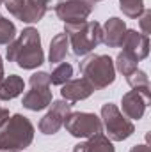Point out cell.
I'll use <instances>...</instances> for the list:
<instances>
[{
	"mask_svg": "<svg viewBox=\"0 0 151 152\" xmlns=\"http://www.w3.org/2000/svg\"><path fill=\"white\" fill-rule=\"evenodd\" d=\"M68 48H70V41L64 32L53 36L50 41V53H48L50 64H61L68 55Z\"/></svg>",
	"mask_w": 151,
	"mask_h": 152,
	"instance_id": "cell-17",
	"label": "cell"
},
{
	"mask_svg": "<svg viewBox=\"0 0 151 152\" xmlns=\"http://www.w3.org/2000/svg\"><path fill=\"white\" fill-rule=\"evenodd\" d=\"M139 25H141L142 34L150 36L151 34V11L150 9H144V12L139 16Z\"/></svg>",
	"mask_w": 151,
	"mask_h": 152,
	"instance_id": "cell-23",
	"label": "cell"
},
{
	"mask_svg": "<svg viewBox=\"0 0 151 152\" xmlns=\"http://www.w3.org/2000/svg\"><path fill=\"white\" fill-rule=\"evenodd\" d=\"M93 92H94V88H93V85L85 78H75V80H68L62 85L61 96H62L64 101H68V103L73 104V103L87 99Z\"/></svg>",
	"mask_w": 151,
	"mask_h": 152,
	"instance_id": "cell-13",
	"label": "cell"
},
{
	"mask_svg": "<svg viewBox=\"0 0 151 152\" xmlns=\"http://www.w3.org/2000/svg\"><path fill=\"white\" fill-rule=\"evenodd\" d=\"M73 152H115V149H114L112 142L105 134L98 133V134L87 138V142L75 145Z\"/></svg>",
	"mask_w": 151,
	"mask_h": 152,
	"instance_id": "cell-15",
	"label": "cell"
},
{
	"mask_svg": "<svg viewBox=\"0 0 151 152\" xmlns=\"http://www.w3.org/2000/svg\"><path fill=\"white\" fill-rule=\"evenodd\" d=\"M137 60L135 58H132L128 53H124V51H121L117 57H115V62H114V67L121 73L123 76H128L132 75L135 69H137Z\"/></svg>",
	"mask_w": 151,
	"mask_h": 152,
	"instance_id": "cell-20",
	"label": "cell"
},
{
	"mask_svg": "<svg viewBox=\"0 0 151 152\" xmlns=\"http://www.w3.org/2000/svg\"><path fill=\"white\" fill-rule=\"evenodd\" d=\"M9 62H16L21 69H36L44 62V53L41 48V36L34 27L23 28V32L7 44L5 53Z\"/></svg>",
	"mask_w": 151,
	"mask_h": 152,
	"instance_id": "cell-1",
	"label": "cell"
},
{
	"mask_svg": "<svg viewBox=\"0 0 151 152\" xmlns=\"http://www.w3.org/2000/svg\"><path fill=\"white\" fill-rule=\"evenodd\" d=\"M30 90L23 96V108L30 112H41L52 104V90H50V75L44 71L34 73L29 80Z\"/></svg>",
	"mask_w": 151,
	"mask_h": 152,
	"instance_id": "cell-6",
	"label": "cell"
},
{
	"mask_svg": "<svg viewBox=\"0 0 151 152\" xmlns=\"http://www.w3.org/2000/svg\"><path fill=\"white\" fill-rule=\"evenodd\" d=\"M4 152H20V151H4Z\"/></svg>",
	"mask_w": 151,
	"mask_h": 152,
	"instance_id": "cell-29",
	"label": "cell"
},
{
	"mask_svg": "<svg viewBox=\"0 0 151 152\" xmlns=\"http://www.w3.org/2000/svg\"><path fill=\"white\" fill-rule=\"evenodd\" d=\"M66 131L75 138H91L101 133V118L89 112H71L64 122Z\"/></svg>",
	"mask_w": 151,
	"mask_h": 152,
	"instance_id": "cell-7",
	"label": "cell"
},
{
	"mask_svg": "<svg viewBox=\"0 0 151 152\" xmlns=\"http://www.w3.org/2000/svg\"><path fill=\"white\" fill-rule=\"evenodd\" d=\"M71 76H73V66L68 64V62H61V64H57V67L52 71V75H50V83L62 87L68 80H71Z\"/></svg>",
	"mask_w": 151,
	"mask_h": 152,
	"instance_id": "cell-18",
	"label": "cell"
},
{
	"mask_svg": "<svg viewBox=\"0 0 151 152\" xmlns=\"http://www.w3.org/2000/svg\"><path fill=\"white\" fill-rule=\"evenodd\" d=\"M16 39V27L11 20L0 16V44H9Z\"/></svg>",
	"mask_w": 151,
	"mask_h": 152,
	"instance_id": "cell-21",
	"label": "cell"
},
{
	"mask_svg": "<svg viewBox=\"0 0 151 152\" xmlns=\"http://www.w3.org/2000/svg\"><path fill=\"white\" fill-rule=\"evenodd\" d=\"M93 9L94 4L87 0H62L55 5V14L64 23H82L87 21Z\"/></svg>",
	"mask_w": 151,
	"mask_h": 152,
	"instance_id": "cell-9",
	"label": "cell"
},
{
	"mask_svg": "<svg viewBox=\"0 0 151 152\" xmlns=\"http://www.w3.org/2000/svg\"><path fill=\"white\" fill-rule=\"evenodd\" d=\"M123 51L128 53L137 62L144 60L150 55V36H144L137 30H126V36L123 39Z\"/></svg>",
	"mask_w": 151,
	"mask_h": 152,
	"instance_id": "cell-12",
	"label": "cell"
},
{
	"mask_svg": "<svg viewBox=\"0 0 151 152\" xmlns=\"http://www.w3.org/2000/svg\"><path fill=\"white\" fill-rule=\"evenodd\" d=\"M64 34L68 36L71 51L76 57H84L101 42V25L98 21L66 23Z\"/></svg>",
	"mask_w": 151,
	"mask_h": 152,
	"instance_id": "cell-3",
	"label": "cell"
},
{
	"mask_svg": "<svg viewBox=\"0 0 151 152\" xmlns=\"http://www.w3.org/2000/svg\"><path fill=\"white\" fill-rule=\"evenodd\" d=\"M4 80V62H2V55H0V81Z\"/></svg>",
	"mask_w": 151,
	"mask_h": 152,
	"instance_id": "cell-27",
	"label": "cell"
},
{
	"mask_svg": "<svg viewBox=\"0 0 151 152\" xmlns=\"http://www.w3.org/2000/svg\"><path fill=\"white\" fill-rule=\"evenodd\" d=\"M80 73L94 90L107 88L115 80L114 60L109 55H89L80 62Z\"/></svg>",
	"mask_w": 151,
	"mask_h": 152,
	"instance_id": "cell-4",
	"label": "cell"
},
{
	"mask_svg": "<svg viewBox=\"0 0 151 152\" xmlns=\"http://www.w3.org/2000/svg\"><path fill=\"white\" fill-rule=\"evenodd\" d=\"M34 140V126L21 113H14L0 126V151H23Z\"/></svg>",
	"mask_w": 151,
	"mask_h": 152,
	"instance_id": "cell-2",
	"label": "cell"
},
{
	"mask_svg": "<svg viewBox=\"0 0 151 152\" xmlns=\"http://www.w3.org/2000/svg\"><path fill=\"white\" fill-rule=\"evenodd\" d=\"M71 108H73V104L64 101V99L53 101L50 112L39 120V131L43 134H55L64 126L68 115L71 113Z\"/></svg>",
	"mask_w": 151,
	"mask_h": 152,
	"instance_id": "cell-10",
	"label": "cell"
},
{
	"mask_svg": "<svg viewBox=\"0 0 151 152\" xmlns=\"http://www.w3.org/2000/svg\"><path fill=\"white\" fill-rule=\"evenodd\" d=\"M130 152H151V149L148 145H135L130 149Z\"/></svg>",
	"mask_w": 151,
	"mask_h": 152,
	"instance_id": "cell-26",
	"label": "cell"
},
{
	"mask_svg": "<svg viewBox=\"0 0 151 152\" xmlns=\"http://www.w3.org/2000/svg\"><path fill=\"white\" fill-rule=\"evenodd\" d=\"M7 118H9V110L4 108V106H0V126H2Z\"/></svg>",
	"mask_w": 151,
	"mask_h": 152,
	"instance_id": "cell-25",
	"label": "cell"
},
{
	"mask_svg": "<svg viewBox=\"0 0 151 152\" xmlns=\"http://www.w3.org/2000/svg\"><path fill=\"white\" fill-rule=\"evenodd\" d=\"M101 126L105 127V136L110 142H123L128 140L135 133V126L130 118L121 113V110L114 103H105L101 106Z\"/></svg>",
	"mask_w": 151,
	"mask_h": 152,
	"instance_id": "cell-5",
	"label": "cell"
},
{
	"mask_svg": "<svg viewBox=\"0 0 151 152\" xmlns=\"http://www.w3.org/2000/svg\"><path fill=\"white\" fill-rule=\"evenodd\" d=\"M87 2H91V4H96V2H100V0H87Z\"/></svg>",
	"mask_w": 151,
	"mask_h": 152,
	"instance_id": "cell-28",
	"label": "cell"
},
{
	"mask_svg": "<svg viewBox=\"0 0 151 152\" xmlns=\"http://www.w3.org/2000/svg\"><path fill=\"white\" fill-rule=\"evenodd\" d=\"M27 2H30V4H34V5H38V7H43L44 11H48L52 5H57V4L62 2V0H27Z\"/></svg>",
	"mask_w": 151,
	"mask_h": 152,
	"instance_id": "cell-24",
	"label": "cell"
},
{
	"mask_svg": "<svg viewBox=\"0 0 151 152\" xmlns=\"http://www.w3.org/2000/svg\"><path fill=\"white\" fill-rule=\"evenodd\" d=\"M25 88L23 80L18 75H9L0 81V101H11L18 97Z\"/></svg>",
	"mask_w": 151,
	"mask_h": 152,
	"instance_id": "cell-16",
	"label": "cell"
},
{
	"mask_svg": "<svg viewBox=\"0 0 151 152\" xmlns=\"http://www.w3.org/2000/svg\"><path fill=\"white\" fill-rule=\"evenodd\" d=\"M151 103V92L150 88H133L130 92H126L121 99V108L126 118H132V120H141L144 113H146V108L150 106Z\"/></svg>",
	"mask_w": 151,
	"mask_h": 152,
	"instance_id": "cell-8",
	"label": "cell"
},
{
	"mask_svg": "<svg viewBox=\"0 0 151 152\" xmlns=\"http://www.w3.org/2000/svg\"><path fill=\"white\" fill-rule=\"evenodd\" d=\"M0 16H2V14H0Z\"/></svg>",
	"mask_w": 151,
	"mask_h": 152,
	"instance_id": "cell-31",
	"label": "cell"
},
{
	"mask_svg": "<svg viewBox=\"0 0 151 152\" xmlns=\"http://www.w3.org/2000/svg\"><path fill=\"white\" fill-rule=\"evenodd\" d=\"M119 9L123 11L124 16L137 20L144 12V0H119Z\"/></svg>",
	"mask_w": 151,
	"mask_h": 152,
	"instance_id": "cell-19",
	"label": "cell"
},
{
	"mask_svg": "<svg viewBox=\"0 0 151 152\" xmlns=\"http://www.w3.org/2000/svg\"><path fill=\"white\" fill-rule=\"evenodd\" d=\"M5 9L9 11V14H13L16 20L23 21V23H38L44 18L46 11L43 7H38L27 0H4Z\"/></svg>",
	"mask_w": 151,
	"mask_h": 152,
	"instance_id": "cell-11",
	"label": "cell"
},
{
	"mask_svg": "<svg viewBox=\"0 0 151 152\" xmlns=\"http://www.w3.org/2000/svg\"><path fill=\"white\" fill-rule=\"evenodd\" d=\"M126 81L132 88H150V78L144 71L135 69L132 75L126 76Z\"/></svg>",
	"mask_w": 151,
	"mask_h": 152,
	"instance_id": "cell-22",
	"label": "cell"
},
{
	"mask_svg": "<svg viewBox=\"0 0 151 152\" xmlns=\"http://www.w3.org/2000/svg\"><path fill=\"white\" fill-rule=\"evenodd\" d=\"M126 23L121 18H109L105 25L101 27V42H105L109 48H121L123 39L126 36Z\"/></svg>",
	"mask_w": 151,
	"mask_h": 152,
	"instance_id": "cell-14",
	"label": "cell"
},
{
	"mask_svg": "<svg viewBox=\"0 0 151 152\" xmlns=\"http://www.w3.org/2000/svg\"><path fill=\"white\" fill-rule=\"evenodd\" d=\"M2 4H4V0H0V5H2Z\"/></svg>",
	"mask_w": 151,
	"mask_h": 152,
	"instance_id": "cell-30",
	"label": "cell"
}]
</instances>
